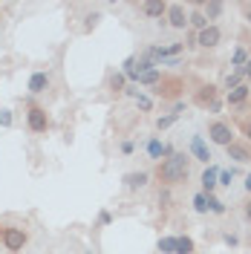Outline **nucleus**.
<instances>
[{"instance_id":"nucleus-1","label":"nucleus","mask_w":251,"mask_h":254,"mask_svg":"<svg viewBox=\"0 0 251 254\" xmlns=\"http://www.w3.org/2000/svg\"><path fill=\"white\" fill-rule=\"evenodd\" d=\"M190 165H193L190 153L173 150V156H168L165 162L156 165V179L162 185H182V182H188V176H190Z\"/></svg>"},{"instance_id":"nucleus-2","label":"nucleus","mask_w":251,"mask_h":254,"mask_svg":"<svg viewBox=\"0 0 251 254\" xmlns=\"http://www.w3.org/2000/svg\"><path fill=\"white\" fill-rule=\"evenodd\" d=\"M26 127H29V133H35V136L47 133L49 127H52V119H49L47 107L32 104V101H29V107H26Z\"/></svg>"},{"instance_id":"nucleus-3","label":"nucleus","mask_w":251,"mask_h":254,"mask_svg":"<svg viewBox=\"0 0 251 254\" xmlns=\"http://www.w3.org/2000/svg\"><path fill=\"white\" fill-rule=\"evenodd\" d=\"M208 139H211V144H217V147H228V144L237 142L234 127L228 125V122H222V119H214L208 125Z\"/></svg>"},{"instance_id":"nucleus-4","label":"nucleus","mask_w":251,"mask_h":254,"mask_svg":"<svg viewBox=\"0 0 251 254\" xmlns=\"http://www.w3.org/2000/svg\"><path fill=\"white\" fill-rule=\"evenodd\" d=\"M182 90H185V84H182V78H176V75H162V81L153 87V93H156L162 101H173V98H179Z\"/></svg>"},{"instance_id":"nucleus-5","label":"nucleus","mask_w":251,"mask_h":254,"mask_svg":"<svg viewBox=\"0 0 251 254\" xmlns=\"http://www.w3.org/2000/svg\"><path fill=\"white\" fill-rule=\"evenodd\" d=\"M3 249L6 252H20L26 243H29V234L23 228H15V225H3Z\"/></svg>"},{"instance_id":"nucleus-6","label":"nucleus","mask_w":251,"mask_h":254,"mask_svg":"<svg viewBox=\"0 0 251 254\" xmlns=\"http://www.w3.org/2000/svg\"><path fill=\"white\" fill-rule=\"evenodd\" d=\"M144 153H147V159L150 162H165L168 156H173V144H168V142H162L159 136H150L147 139V144H144Z\"/></svg>"},{"instance_id":"nucleus-7","label":"nucleus","mask_w":251,"mask_h":254,"mask_svg":"<svg viewBox=\"0 0 251 254\" xmlns=\"http://www.w3.org/2000/svg\"><path fill=\"white\" fill-rule=\"evenodd\" d=\"M217 98H220V90H217L214 84H202V87L193 93V104H196L199 110H211V107L217 104Z\"/></svg>"},{"instance_id":"nucleus-8","label":"nucleus","mask_w":251,"mask_h":254,"mask_svg":"<svg viewBox=\"0 0 251 254\" xmlns=\"http://www.w3.org/2000/svg\"><path fill=\"white\" fill-rule=\"evenodd\" d=\"M190 159H193V162H202L205 168H208V165H211V147H208V144H205V139H202V133H193V136H190Z\"/></svg>"},{"instance_id":"nucleus-9","label":"nucleus","mask_w":251,"mask_h":254,"mask_svg":"<svg viewBox=\"0 0 251 254\" xmlns=\"http://www.w3.org/2000/svg\"><path fill=\"white\" fill-rule=\"evenodd\" d=\"M165 26H171V29H185L188 26V12H185V6L182 3H168V15H165Z\"/></svg>"},{"instance_id":"nucleus-10","label":"nucleus","mask_w":251,"mask_h":254,"mask_svg":"<svg viewBox=\"0 0 251 254\" xmlns=\"http://www.w3.org/2000/svg\"><path fill=\"white\" fill-rule=\"evenodd\" d=\"M222 44V29L214 23V26H208V29L202 32H196V47H202V49H214V47H220Z\"/></svg>"},{"instance_id":"nucleus-11","label":"nucleus","mask_w":251,"mask_h":254,"mask_svg":"<svg viewBox=\"0 0 251 254\" xmlns=\"http://www.w3.org/2000/svg\"><path fill=\"white\" fill-rule=\"evenodd\" d=\"M49 84H52V75H49L47 69H38V72H32L29 75L26 90H29V95H44L49 90Z\"/></svg>"},{"instance_id":"nucleus-12","label":"nucleus","mask_w":251,"mask_h":254,"mask_svg":"<svg viewBox=\"0 0 251 254\" xmlns=\"http://www.w3.org/2000/svg\"><path fill=\"white\" fill-rule=\"evenodd\" d=\"M217 176H220V168L217 165H208L202 174H199V190H202L205 196H211V193H217Z\"/></svg>"},{"instance_id":"nucleus-13","label":"nucleus","mask_w":251,"mask_h":254,"mask_svg":"<svg viewBox=\"0 0 251 254\" xmlns=\"http://www.w3.org/2000/svg\"><path fill=\"white\" fill-rule=\"evenodd\" d=\"M139 12L144 17H150V20H165L168 3H165V0H144V3H139Z\"/></svg>"},{"instance_id":"nucleus-14","label":"nucleus","mask_w":251,"mask_h":254,"mask_svg":"<svg viewBox=\"0 0 251 254\" xmlns=\"http://www.w3.org/2000/svg\"><path fill=\"white\" fill-rule=\"evenodd\" d=\"M228 150V159H234L237 165H251V144L249 142H234L225 147Z\"/></svg>"},{"instance_id":"nucleus-15","label":"nucleus","mask_w":251,"mask_h":254,"mask_svg":"<svg viewBox=\"0 0 251 254\" xmlns=\"http://www.w3.org/2000/svg\"><path fill=\"white\" fill-rule=\"evenodd\" d=\"M122 182H125L127 190H141V188H147L150 174H147V171H130V174L122 176Z\"/></svg>"},{"instance_id":"nucleus-16","label":"nucleus","mask_w":251,"mask_h":254,"mask_svg":"<svg viewBox=\"0 0 251 254\" xmlns=\"http://www.w3.org/2000/svg\"><path fill=\"white\" fill-rule=\"evenodd\" d=\"M251 95H249V84H240V87H234V90H228L225 93V104L228 107H246V101H249Z\"/></svg>"},{"instance_id":"nucleus-17","label":"nucleus","mask_w":251,"mask_h":254,"mask_svg":"<svg viewBox=\"0 0 251 254\" xmlns=\"http://www.w3.org/2000/svg\"><path fill=\"white\" fill-rule=\"evenodd\" d=\"M199 9H202L205 20H208L211 26H214V20H220V17L225 15V3H222V0H202Z\"/></svg>"},{"instance_id":"nucleus-18","label":"nucleus","mask_w":251,"mask_h":254,"mask_svg":"<svg viewBox=\"0 0 251 254\" xmlns=\"http://www.w3.org/2000/svg\"><path fill=\"white\" fill-rule=\"evenodd\" d=\"M125 93L130 95L133 101H136V107H139L141 113H150V110H153V98H150V95H144L139 87H127Z\"/></svg>"},{"instance_id":"nucleus-19","label":"nucleus","mask_w":251,"mask_h":254,"mask_svg":"<svg viewBox=\"0 0 251 254\" xmlns=\"http://www.w3.org/2000/svg\"><path fill=\"white\" fill-rule=\"evenodd\" d=\"M188 26H193L196 32H202V29H208V26H211V23L205 20V15H202V9H199V6H193V12L188 15Z\"/></svg>"},{"instance_id":"nucleus-20","label":"nucleus","mask_w":251,"mask_h":254,"mask_svg":"<svg viewBox=\"0 0 251 254\" xmlns=\"http://www.w3.org/2000/svg\"><path fill=\"white\" fill-rule=\"evenodd\" d=\"M162 75H165L162 69H150V72H141L139 78H136V84L139 87H156L159 81H162Z\"/></svg>"},{"instance_id":"nucleus-21","label":"nucleus","mask_w":251,"mask_h":254,"mask_svg":"<svg viewBox=\"0 0 251 254\" xmlns=\"http://www.w3.org/2000/svg\"><path fill=\"white\" fill-rule=\"evenodd\" d=\"M125 84H127V78H125V72H122V69H119V72H113L110 81H107V87H110L113 95H122V93H125V90H127Z\"/></svg>"},{"instance_id":"nucleus-22","label":"nucleus","mask_w":251,"mask_h":254,"mask_svg":"<svg viewBox=\"0 0 251 254\" xmlns=\"http://www.w3.org/2000/svg\"><path fill=\"white\" fill-rule=\"evenodd\" d=\"M225 211H228V205L222 202L217 193H211V196H208V214H214V217H222Z\"/></svg>"},{"instance_id":"nucleus-23","label":"nucleus","mask_w":251,"mask_h":254,"mask_svg":"<svg viewBox=\"0 0 251 254\" xmlns=\"http://www.w3.org/2000/svg\"><path fill=\"white\" fill-rule=\"evenodd\" d=\"M246 61H249V49H246V47H237L234 55H231V69H243V66H246Z\"/></svg>"},{"instance_id":"nucleus-24","label":"nucleus","mask_w":251,"mask_h":254,"mask_svg":"<svg viewBox=\"0 0 251 254\" xmlns=\"http://www.w3.org/2000/svg\"><path fill=\"white\" fill-rule=\"evenodd\" d=\"M176 122H179V116H176V113H165V116H159V119H156V130H159V133H162V130H171Z\"/></svg>"},{"instance_id":"nucleus-25","label":"nucleus","mask_w":251,"mask_h":254,"mask_svg":"<svg viewBox=\"0 0 251 254\" xmlns=\"http://www.w3.org/2000/svg\"><path fill=\"white\" fill-rule=\"evenodd\" d=\"M190 205H193L196 214H208V196H205L202 190H196V193H193V199H190Z\"/></svg>"},{"instance_id":"nucleus-26","label":"nucleus","mask_w":251,"mask_h":254,"mask_svg":"<svg viewBox=\"0 0 251 254\" xmlns=\"http://www.w3.org/2000/svg\"><path fill=\"white\" fill-rule=\"evenodd\" d=\"M159 254H176V237H159Z\"/></svg>"},{"instance_id":"nucleus-27","label":"nucleus","mask_w":251,"mask_h":254,"mask_svg":"<svg viewBox=\"0 0 251 254\" xmlns=\"http://www.w3.org/2000/svg\"><path fill=\"white\" fill-rule=\"evenodd\" d=\"M176 254H193V240L185 237V234H179L176 237Z\"/></svg>"},{"instance_id":"nucleus-28","label":"nucleus","mask_w":251,"mask_h":254,"mask_svg":"<svg viewBox=\"0 0 251 254\" xmlns=\"http://www.w3.org/2000/svg\"><path fill=\"white\" fill-rule=\"evenodd\" d=\"M240 84H243V69H231L228 78H225V93L234 90V87H240Z\"/></svg>"},{"instance_id":"nucleus-29","label":"nucleus","mask_w":251,"mask_h":254,"mask_svg":"<svg viewBox=\"0 0 251 254\" xmlns=\"http://www.w3.org/2000/svg\"><path fill=\"white\" fill-rule=\"evenodd\" d=\"M231 179H234V171H222V168H220L217 185H222V188H231Z\"/></svg>"},{"instance_id":"nucleus-30","label":"nucleus","mask_w":251,"mask_h":254,"mask_svg":"<svg viewBox=\"0 0 251 254\" xmlns=\"http://www.w3.org/2000/svg\"><path fill=\"white\" fill-rule=\"evenodd\" d=\"M240 130H243V136H246V142L251 144V116H243V119H240Z\"/></svg>"},{"instance_id":"nucleus-31","label":"nucleus","mask_w":251,"mask_h":254,"mask_svg":"<svg viewBox=\"0 0 251 254\" xmlns=\"http://www.w3.org/2000/svg\"><path fill=\"white\" fill-rule=\"evenodd\" d=\"M119 150H122V156H133L136 153V142L133 139H125V142L119 144Z\"/></svg>"},{"instance_id":"nucleus-32","label":"nucleus","mask_w":251,"mask_h":254,"mask_svg":"<svg viewBox=\"0 0 251 254\" xmlns=\"http://www.w3.org/2000/svg\"><path fill=\"white\" fill-rule=\"evenodd\" d=\"M110 222H113V214H110V211H101V214H98V228H107Z\"/></svg>"},{"instance_id":"nucleus-33","label":"nucleus","mask_w":251,"mask_h":254,"mask_svg":"<svg viewBox=\"0 0 251 254\" xmlns=\"http://www.w3.org/2000/svg\"><path fill=\"white\" fill-rule=\"evenodd\" d=\"M0 127H12V110H0Z\"/></svg>"},{"instance_id":"nucleus-34","label":"nucleus","mask_w":251,"mask_h":254,"mask_svg":"<svg viewBox=\"0 0 251 254\" xmlns=\"http://www.w3.org/2000/svg\"><path fill=\"white\" fill-rule=\"evenodd\" d=\"M222 243L231 246V249H237V246H240V237H237V234H222Z\"/></svg>"},{"instance_id":"nucleus-35","label":"nucleus","mask_w":251,"mask_h":254,"mask_svg":"<svg viewBox=\"0 0 251 254\" xmlns=\"http://www.w3.org/2000/svg\"><path fill=\"white\" fill-rule=\"evenodd\" d=\"M240 12H243V17H246V23H251V0L249 3H240Z\"/></svg>"},{"instance_id":"nucleus-36","label":"nucleus","mask_w":251,"mask_h":254,"mask_svg":"<svg viewBox=\"0 0 251 254\" xmlns=\"http://www.w3.org/2000/svg\"><path fill=\"white\" fill-rule=\"evenodd\" d=\"M243 217H246V222L251 225V196L246 199V205H243Z\"/></svg>"},{"instance_id":"nucleus-37","label":"nucleus","mask_w":251,"mask_h":254,"mask_svg":"<svg viewBox=\"0 0 251 254\" xmlns=\"http://www.w3.org/2000/svg\"><path fill=\"white\" fill-rule=\"evenodd\" d=\"M243 78L251 81V55H249V61H246V66H243Z\"/></svg>"},{"instance_id":"nucleus-38","label":"nucleus","mask_w":251,"mask_h":254,"mask_svg":"<svg viewBox=\"0 0 251 254\" xmlns=\"http://www.w3.org/2000/svg\"><path fill=\"white\" fill-rule=\"evenodd\" d=\"M243 188H246V193L251 196V174H246V182H243Z\"/></svg>"},{"instance_id":"nucleus-39","label":"nucleus","mask_w":251,"mask_h":254,"mask_svg":"<svg viewBox=\"0 0 251 254\" xmlns=\"http://www.w3.org/2000/svg\"><path fill=\"white\" fill-rule=\"evenodd\" d=\"M0 240H3V225H0Z\"/></svg>"},{"instance_id":"nucleus-40","label":"nucleus","mask_w":251,"mask_h":254,"mask_svg":"<svg viewBox=\"0 0 251 254\" xmlns=\"http://www.w3.org/2000/svg\"><path fill=\"white\" fill-rule=\"evenodd\" d=\"M249 95H251V84H249Z\"/></svg>"},{"instance_id":"nucleus-41","label":"nucleus","mask_w":251,"mask_h":254,"mask_svg":"<svg viewBox=\"0 0 251 254\" xmlns=\"http://www.w3.org/2000/svg\"><path fill=\"white\" fill-rule=\"evenodd\" d=\"M84 254H93V252H84Z\"/></svg>"}]
</instances>
